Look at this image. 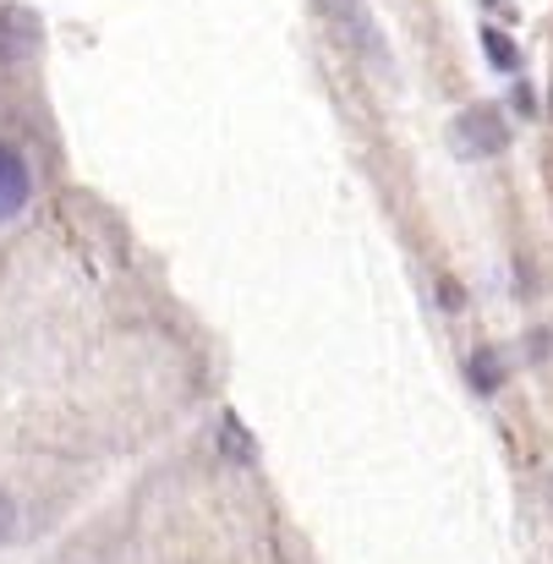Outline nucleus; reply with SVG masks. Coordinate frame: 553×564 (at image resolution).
<instances>
[{
	"mask_svg": "<svg viewBox=\"0 0 553 564\" xmlns=\"http://www.w3.org/2000/svg\"><path fill=\"white\" fill-rule=\"evenodd\" d=\"M455 138H460V154H499L510 132H505L499 110L477 105V110H466V116L455 121Z\"/></svg>",
	"mask_w": 553,
	"mask_h": 564,
	"instance_id": "f257e3e1",
	"label": "nucleus"
},
{
	"mask_svg": "<svg viewBox=\"0 0 553 564\" xmlns=\"http://www.w3.org/2000/svg\"><path fill=\"white\" fill-rule=\"evenodd\" d=\"M28 192H33V171H28V160H22L11 143H0V219L22 214V208H28Z\"/></svg>",
	"mask_w": 553,
	"mask_h": 564,
	"instance_id": "f03ea898",
	"label": "nucleus"
},
{
	"mask_svg": "<svg viewBox=\"0 0 553 564\" xmlns=\"http://www.w3.org/2000/svg\"><path fill=\"white\" fill-rule=\"evenodd\" d=\"M39 44V22L17 6H0V61H22Z\"/></svg>",
	"mask_w": 553,
	"mask_h": 564,
	"instance_id": "7ed1b4c3",
	"label": "nucleus"
},
{
	"mask_svg": "<svg viewBox=\"0 0 553 564\" xmlns=\"http://www.w3.org/2000/svg\"><path fill=\"white\" fill-rule=\"evenodd\" d=\"M482 50H488V61H494L499 72H516V61H521V55H516V44H510L499 28H488V33H482Z\"/></svg>",
	"mask_w": 553,
	"mask_h": 564,
	"instance_id": "20e7f679",
	"label": "nucleus"
},
{
	"mask_svg": "<svg viewBox=\"0 0 553 564\" xmlns=\"http://www.w3.org/2000/svg\"><path fill=\"white\" fill-rule=\"evenodd\" d=\"M471 383H477V389H494V383H499L494 351H477V357H471Z\"/></svg>",
	"mask_w": 553,
	"mask_h": 564,
	"instance_id": "39448f33",
	"label": "nucleus"
},
{
	"mask_svg": "<svg viewBox=\"0 0 553 564\" xmlns=\"http://www.w3.org/2000/svg\"><path fill=\"white\" fill-rule=\"evenodd\" d=\"M225 444H230V455H236V460H247V455H252V438H241V427H236V422H225Z\"/></svg>",
	"mask_w": 553,
	"mask_h": 564,
	"instance_id": "423d86ee",
	"label": "nucleus"
},
{
	"mask_svg": "<svg viewBox=\"0 0 553 564\" xmlns=\"http://www.w3.org/2000/svg\"><path fill=\"white\" fill-rule=\"evenodd\" d=\"M11 521H17V510H11V499H6V494H0V538H6V532H11Z\"/></svg>",
	"mask_w": 553,
	"mask_h": 564,
	"instance_id": "0eeeda50",
	"label": "nucleus"
},
{
	"mask_svg": "<svg viewBox=\"0 0 553 564\" xmlns=\"http://www.w3.org/2000/svg\"><path fill=\"white\" fill-rule=\"evenodd\" d=\"M488 6H499V0H488Z\"/></svg>",
	"mask_w": 553,
	"mask_h": 564,
	"instance_id": "6e6552de",
	"label": "nucleus"
}]
</instances>
